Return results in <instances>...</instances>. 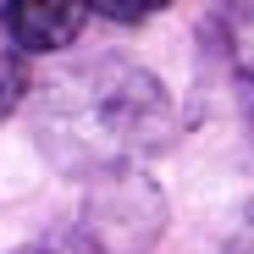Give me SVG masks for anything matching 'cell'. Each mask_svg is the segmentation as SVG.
I'll use <instances>...</instances> for the list:
<instances>
[{
    "instance_id": "2",
    "label": "cell",
    "mask_w": 254,
    "mask_h": 254,
    "mask_svg": "<svg viewBox=\"0 0 254 254\" xmlns=\"http://www.w3.org/2000/svg\"><path fill=\"white\" fill-rule=\"evenodd\" d=\"M160 216H166V204L160 193L144 183V177H127V172H111V183L94 193L89 204V227L94 238L105 243V254H122V227H133V243L144 249L155 232H160Z\"/></svg>"
},
{
    "instance_id": "1",
    "label": "cell",
    "mask_w": 254,
    "mask_h": 254,
    "mask_svg": "<svg viewBox=\"0 0 254 254\" xmlns=\"http://www.w3.org/2000/svg\"><path fill=\"white\" fill-rule=\"evenodd\" d=\"M166 116L172 111H166V89L155 83V72L133 61H94L72 77H56L39 133L56 160L111 172L116 160L149 149L166 133Z\"/></svg>"
},
{
    "instance_id": "6",
    "label": "cell",
    "mask_w": 254,
    "mask_h": 254,
    "mask_svg": "<svg viewBox=\"0 0 254 254\" xmlns=\"http://www.w3.org/2000/svg\"><path fill=\"white\" fill-rule=\"evenodd\" d=\"M94 17H105V22H144V17H155V6H94Z\"/></svg>"
},
{
    "instance_id": "5",
    "label": "cell",
    "mask_w": 254,
    "mask_h": 254,
    "mask_svg": "<svg viewBox=\"0 0 254 254\" xmlns=\"http://www.w3.org/2000/svg\"><path fill=\"white\" fill-rule=\"evenodd\" d=\"M22 94H28V66H22V56H0V116H6Z\"/></svg>"
},
{
    "instance_id": "4",
    "label": "cell",
    "mask_w": 254,
    "mask_h": 254,
    "mask_svg": "<svg viewBox=\"0 0 254 254\" xmlns=\"http://www.w3.org/2000/svg\"><path fill=\"white\" fill-rule=\"evenodd\" d=\"M227 28H232V56H238V66L254 77V6L227 11Z\"/></svg>"
},
{
    "instance_id": "3",
    "label": "cell",
    "mask_w": 254,
    "mask_h": 254,
    "mask_svg": "<svg viewBox=\"0 0 254 254\" xmlns=\"http://www.w3.org/2000/svg\"><path fill=\"white\" fill-rule=\"evenodd\" d=\"M89 17H94L89 6H56V0H22V6H6V11H0L11 45L28 50V56H45V50L72 45L77 28L89 22Z\"/></svg>"
}]
</instances>
